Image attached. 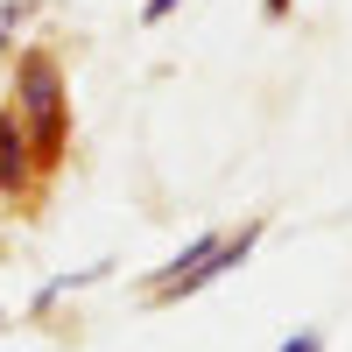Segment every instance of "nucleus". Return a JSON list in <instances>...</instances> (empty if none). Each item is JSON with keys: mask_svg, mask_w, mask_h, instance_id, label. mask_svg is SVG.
Listing matches in <instances>:
<instances>
[{"mask_svg": "<svg viewBox=\"0 0 352 352\" xmlns=\"http://www.w3.org/2000/svg\"><path fill=\"white\" fill-rule=\"evenodd\" d=\"M14 113L28 127L36 169H56L64 148H71V99H64V71H56L50 50H21L14 56Z\"/></svg>", "mask_w": 352, "mask_h": 352, "instance_id": "1", "label": "nucleus"}, {"mask_svg": "<svg viewBox=\"0 0 352 352\" xmlns=\"http://www.w3.org/2000/svg\"><path fill=\"white\" fill-rule=\"evenodd\" d=\"M261 247V219H247L240 232H219V247L197 261L190 275H176V282H162V289H148V303L155 310H169V303H184V296H197V289H212L219 275H232V268H247V254Z\"/></svg>", "mask_w": 352, "mask_h": 352, "instance_id": "2", "label": "nucleus"}, {"mask_svg": "<svg viewBox=\"0 0 352 352\" xmlns=\"http://www.w3.org/2000/svg\"><path fill=\"white\" fill-rule=\"evenodd\" d=\"M28 184H36V148H28L21 113L8 106V113H0V204L28 197Z\"/></svg>", "mask_w": 352, "mask_h": 352, "instance_id": "3", "label": "nucleus"}, {"mask_svg": "<svg viewBox=\"0 0 352 352\" xmlns=\"http://www.w3.org/2000/svg\"><path fill=\"white\" fill-rule=\"evenodd\" d=\"M113 275V261H92V268H78V275H50L43 289H36V310H50L56 296H71V289H92V282H106Z\"/></svg>", "mask_w": 352, "mask_h": 352, "instance_id": "4", "label": "nucleus"}, {"mask_svg": "<svg viewBox=\"0 0 352 352\" xmlns=\"http://www.w3.org/2000/svg\"><path fill=\"white\" fill-rule=\"evenodd\" d=\"M212 247H219V232H197V240H190L184 254H176V261H162V268L148 275V289H162V282H176V275H190V268H197V261L212 254Z\"/></svg>", "mask_w": 352, "mask_h": 352, "instance_id": "5", "label": "nucleus"}, {"mask_svg": "<svg viewBox=\"0 0 352 352\" xmlns=\"http://www.w3.org/2000/svg\"><path fill=\"white\" fill-rule=\"evenodd\" d=\"M28 14H36V0H0V56L14 50V36L28 28Z\"/></svg>", "mask_w": 352, "mask_h": 352, "instance_id": "6", "label": "nucleus"}, {"mask_svg": "<svg viewBox=\"0 0 352 352\" xmlns=\"http://www.w3.org/2000/svg\"><path fill=\"white\" fill-rule=\"evenodd\" d=\"M176 8H184V0H141V21H148V28H162Z\"/></svg>", "mask_w": 352, "mask_h": 352, "instance_id": "7", "label": "nucleus"}, {"mask_svg": "<svg viewBox=\"0 0 352 352\" xmlns=\"http://www.w3.org/2000/svg\"><path fill=\"white\" fill-rule=\"evenodd\" d=\"M275 352H324V338H317V331H289Z\"/></svg>", "mask_w": 352, "mask_h": 352, "instance_id": "8", "label": "nucleus"}, {"mask_svg": "<svg viewBox=\"0 0 352 352\" xmlns=\"http://www.w3.org/2000/svg\"><path fill=\"white\" fill-rule=\"evenodd\" d=\"M261 21H289V0H261Z\"/></svg>", "mask_w": 352, "mask_h": 352, "instance_id": "9", "label": "nucleus"}, {"mask_svg": "<svg viewBox=\"0 0 352 352\" xmlns=\"http://www.w3.org/2000/svg\"><path fill=\"white\" fill-rule=\"evenodd\" d=\"M0 331H8V310H0Z\"/></svg>", "mask_w": 352, "mask_h": 352, "instance_id": "10", "label": "nucleus"}]
</instances>
